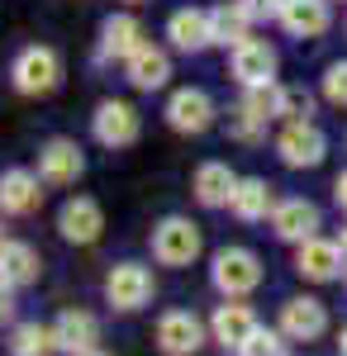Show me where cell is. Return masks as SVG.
Wrapping results in <instances>:
<instances>
[{
    "label": "cell",
    "mask_w": 347,
    "mask_h": 356,
    "mask_svg": "<svg viewBox=\"0 0 347 356\" xmlns=\"http://www.w3.org/2000/svg\"><path fill=\"white\" fill-rule=\"evenodd\" d=\"M10 81L20 95H53L62 86V57L48 43H29L20 48V57L10 62Z\"/></svg>",
    "instance_id": "6da1fadb"
},
{
    "label": "cell",
    "mask_w": 347,
    "mask_h": 356,
    "mask_svg": "<svg viewBox=\"0 0 347 356\" xmlns=\"http://www.w3.org/2000/svg\"><path fill=\"white\" fill-rule=\"evenodd\" d=\"M157 295V280L153 271L143 266V261H114L105 275V304L109 309H119V314H138V309H148Z\"/></svg>",
    "instance_id": "7a4b0ae2"
},
{
    "label": "cell",
    "mask_w": 347,
    "mask_h": 356,
    "mask_svg": "<svg viewBox=\"0 0 347 356\" xmlns=\"http://www.w3.org/2000/svg\"><path fill=\"white\" fill-rule=\"evenodd\" d=\"M210 280H214L219 295L242 300V295H252V290L262 285V261H257V252H247V247H219V252H214V266H210Z\"/></svg>",
    "instance_id": "3957f363"
},
{
    "label": "cell",
    "mask_w": 347,
    "mask_h": 356,
    "mask_svg": "<svg viewBox=\"0 0 347 356\" xmlns=\"http://www.w3.org/2000/svg\"><path fill=\"white\" fill-rule=\"evenodd\" d=\"M148 247H153V257H157L162 266H190V261L200 257L205 238H200V223L181 219V214H167L162 223H153Z\"/></svg>",
    "instance_id": "277c9868"
},
{
    "label": "cell",
    "mask_w": 347,
    "mask_h": 356,
    "mask_svg": "<svg viewBox=\"0 0 347 356\" xmlns=\"http://www.w3.org/2000/svg\"><path fill=\"white\" fill-rule=\"evenodd\" d=\"M138 134H143V119L129 100H100L91 114V138L100 147H134Z\"/></svg>",
    "instance_id": "5b68a950"
},
{
    "label": "cell",
    "mask_w": 347,
    "mask_h": 356,
    "mask_svg": "<svg viewBox=\"0 0 347 356\" xmlns=\"http://www.w3.org/2000/svg\"><path fill=\"white\" fill-rule=\"evenodd\" d=\"M57 233H62L67 243H77V247H91L105 233V209H100V200L72 195V200L57 209Z\"/></svg>",
    "instance_id": "8992f818"
},
{
    "label": "cell",
    "mask_w": 347,
    "mask_h": 356,
    "mask_svg": "<svg viewBox=\"0 0 347 356\" xmlns=\"http://www.w3.org/2000/svg\"><path fill=\"white\" fill-rule=\"evenodd\" d=\"M38 204H43V176L29 166H5L0 171V214L29 219Z\"/></svg>",
    "instance_id": "52a82bcc"
},
{
    "label": "cell",
    "mask_w": 347,
    "mask_h": 356,
    "mask_svg": "<svg viewBox=\"0 0 347 356\" xmlns=\"http://www.w3.org/2000/svg\"><path fill=\"white\" fill-rule=\"evenodd\" d=\"M167 124L176 129V134H205L214 124V100L210 90H200V86H181V90H171V100H167Z\"/></svg>",
    "instance_id": "ba28073f"
},
{
    "label": "cell",
    "mask_w": 347,
    "mask_h": 356,
    "mask_svg": "<svg viewBox=\"0 0 347 356\" xmlns=\"http://www.w3.org/2000/svg\"><path fill=\"white\" fill-rule=\"evenodd\" d=\"M323 147H328V138L314 119H295V124H286V134L276 138V152H281L286 166H319Z\"/></svg>",
    "instance_id": "9c48e42d"
},
{
    "label": "cell",
    "mask_w": 347,
    "mask_h": 356,
    "mask_svg": "<svg viewBox=\"0 0 347 356\" xmlns=\"http://www.w3.org/2000/svg\"><path fill=\"white\" fill-rule=\"evenodd\" d=\"M157 347L167 356H195L205 347V323L190 309H167L157 318Z\"/></svg>",
    "instance_id": "30bf717a"
},
{
    "label": "cell",
    "mask_w": 347,
    "mask_h": 356,
    "mask_svg": "<svg viewBox=\"0 0 347 356\" xmlns=\"http://www.w3.org/2000/svg\"><path fill=\"white\" fill-rule=\"evenodd\" d=\"M81 171H86V157H81V147L72 138H48L38 147V176H43V186H77Z\"/></svg>",
    "instance_id": "8fae6325"
},
{
    "label": "cell",
    "mask_w": 347,
    "mask_h": 356,
    "mask_svg": "<svg viewBox=\"0 0 347 356\" xmlns=\"http://www.w3.org/2000/svg\"><path fill=\"white\" fill-rule=\"evenodd\" d=\"M229 67H233V76L238 86H276V48H271L267 38H242L233 57H229Z\"/></svg>",
    "instance_id": "7c38bea8"
},
{
    "label": "cell",
    "mask_w": 347,
    "mask_h": 356,
    "mask_svg": "<svg viewBox=\"0 0 347 356\" xmlns=\"http://www.w3.org/2000/svg\"><path fill=\"white\" fill-rule=\"evenodd\" d=\"M271 228H276V238H286V243H309V238H319V204H309V200H281L276 209H271Z\"/></svg>",
    "instance_id": "4fadbf2b"
},
{
    "label": "cell",
    "mask_w": 347,
    "mask_h": 356,
    "mask_svg": "<svg viewBox=\"0 0 347 356\" xmlns=\"http://www.w3.org/2000/svg\"><path fill=\"white\" fill-rule=\"evenodd\" d=\"M143 43L148 38H143V24H138L134 15H109L105 24H100V48H95V57L100 62H129Z\"/></svg>",
    "instance_id": "5bb4252c"
},
{
    "label": "cell",
    "mask_w": 347,
    "mask_h": 356,
    "mask_svg": "<svg viewBox=\"0 0 347 356\" xmlns=\"http://www.w3.org/2000/svg\"><path fill=\"white\" fill-rule=\"evenodd\" d=\"M323 328H328V309L319 300L300 295V300L281 304V332L291 342H314V337H323Z\"/></svg>",
    "instance_id": "9a60e30c"
},
{
    "label": "cell",
    "mask_w": 347,
    "mask_h": 356,
    "mask_svg": "<svg viewBox=\"0 0 347 356\" xmlns=\"http://www.w3.org/2000/svg\"><path fill=\"white\" fill-rule=\"evenodd\" d=\"M53 332H57V352H72V356L95 352V342H100V323H95V314H86V309L57 314Z\"/></svg>",
    "instance_id": "2e32d148"
},
{
    "label": "cell",
    "mask_w": 347,
    "mask_h": 356,
    "mask_svg": "<svg viewBox=\"0 0 347 356\" xmlns=\"http://www.w3.org/2000/svg\"><path fill=\"white\" fill-rule=\"evenodd\" d=\"M167 38L176 53H205L214 43V29H210V10H176L167 19Z\"/></svg>",
    "instance_id": "e0dca14e"
},
{
    "label": "cell",
    "mask_w": 347,
    "mask_h": 356,
    "mask_svg": "<svg viewBox=\"0 0 347 356\" xmlns=\"http://www.w3.org/2000/svg\"><path fill=\"white\" fill-rule=\"evenodd\" d=\"M124 81L134 86V90H162V86L171 81V57L153 48V43H143L129 62H124Z\"/></svg>",
    "instance_id": "ac0fdd59"
},
{
    "label": "cell",
    "mask_w": 347,
    "mask_h": 356,
    "mask_svg": "<svg viewBox=\"0 0 347 356\" xmlns=\"http://www.w3.org/2000/svg\"><path fill=\"white\" fill-rule=\"evenodd\" d=\"M257 328H262V323H257V314H252L247 304H238V300H233V304H219V309H214V318H210L214 342H224V347H233V352H238Z\"/></svg>",
    "instance_id": "d6986e66"
},
{
    "label": "cell",
    "mask_w": 347,
    "mask_h": 356,
    "mask_svg": "<svg viewBox=\"0 0 347 356\" xmlns=\"http://www.w3.org/2000/svg\"><path fill=\"white\" fill-rule=\"evenodd\" d=\"M281 24L295 38H319L333 24V10H328V0H281Z\"/></svg>",
    "instance_id": "ffe728a7"
},
{
    "label": "cell",
    "mask_w": 347,
    "mask_h": 356,
    "mask_svg": "<svg viewBox=\"0 0 347 356\" xmlns=\"http://www.w3.org/2000/svg\"><path fill=\"white\" fill-rule=\"evenodd\" d=\"M190 191H195V200H200L205 209H224V204L233 200V191H238V176L229 171V162H200Z\"/></svg>",
    "instance_id": "44dd1931"
},
{
    "label": "cell",
    "mask_w": 347,
    "mask_h": 356,
    "mask_svg": "<svg viewBox=\"0 0 347 356\" xmlns=\"http://www.w3.org/2000/svg\"><path fill=\"white\" fill-rule=\"evenodd\" d=\"M343 247L328 243V238H309V243H300V257H295V271L304 275V280H333L338 266H343Z\"/></svg>",
    "instance_id": "7402d4cb"
},
{
    "label": "cell",
    "mask_w": 347,
    "mask_h": 356,
    "mask_svg": "<svg viewBox=\"0 0 347 356\" xmlns=\"http://www.w3.org/2000/svg\"><path fill=\"white\" fill-rule=\"evenodd\" d=\"M38 271H43V257H38L29 243H0V280H5L10 290L33 285Z\"/></svg>",
    "instance_id": "603a6c76"
},
{
    "label": "cell",
    "mask_w": 347,
    "mask_h": 356,
    "mask_svg": "<svg viewBox=\"0 0 347 356\" xmlns=\"http://www.w3.org/2000/svg\"><path fill=\"white\" fill-rule=\"evenodd\" d=\"M229 209L238 214L242 223H257L267 219L271 209H276V200H271V186L262 181V176H242L238 191H233V200H229Z\"/></svg>",
    "instance_id": "cb8c5ba5"
},
{
    "label": "cell",
    "mask_w": 347,
    "mask_h": 356,
    "mask_svg": "<svg viewBox=\"0 0 347 356\" xmlns=\"http://www.w3.org/2000/svg\"><path fill=\"white\" fill-rule=\"evenodd\" d=\"M247 24H252V15L242 10L238 0H229V5H219V10H210L214 43H224V48H238L242 38H247Z\"/></svg>",
    "instance_id": "d4e9b609"
},
{
    "label": "cell",
    "mask_w": 347,
    "mask_h": 356,
    "mask_svg": "<svg viewBox=\"0 0 347 356\" xmlns=\"http://www.w3.org/2000/svg\"><path fill=\"white\" fill-rule=\"evenodd\" d=\"M10 356H57V332L48 323H20L10 332Z\"/></svg>",
    "instance_id": "484cf974"
},
{
    "label": "cell",
    "mask_w": 347,
    "mask_h": 356,
    "mask_svg": "<svg viewBox=\"0 0 347 356\" xmlns=\"http://www.w3.org/2000/svg\"><path fill=\"white\" fill-rule=\"evenodd\" d=\"M276 114L281 119H309L314 114V95L304 90V86H276Z\"/></svg>",
    "instance_id": "4316f807"
},
{
    "label": "cell",
    "mask_w": 347,
    "mask_h": 356,
    "mask_svg": "<svg viewBox=\"0 0 347 356\" xmlns=\"http://www.w3.org/2000/svg\"><path fill=\"white\" fill-rule=\"evenodd\" d=\"M286 332H271V328H257L247 342L238 347V356H286Z\"/></svg>",
    "instance_id": "83f0119b"
},
{
    "label": "cell",
    "mask_w": 347,
    "mask_h": 356,
    "mask_svg": "<svg viewBox=\"0 0 347 356\" xmlns=\"http://www.w3.org/2000/svg\"><path fill=\"white\" fill-rule=\"evenodd\" d=\"M323 95H328L333 105H347V62H333V67H328V76H323Z\"/></svg>",
    "instance_id": "f1b7e54d"
},
{
    "label": "cell",
    "mask_w": 347,
    "mask_h": 356,
    "mask_svg": "<svg viewBox=\"0 0 347 356\" xmlns=\"http://www.w3.org/2000/svg\"><path fill=\"white\" fill-rule=\"evenodd\" d=\"M252 19H281V0H238Z\"/></svg>",
    "instance_id": "f546056e"
},
{
    "label": "cell",
    "mask_w": 347,
    "mask_h": 356,
    "mask_svg": "<svg viewBox=\"0 0 347 356\" xmlns=\"http://www.w3.org/2000/svg\"><path fill=\"white\" fill-rule=\"evenodd\" d=\"M10 318H15V290L0 280V323H10Z\"/></svg>",
    "instance_id": "4dcf8cb0"
},
{
    "label": "cell",
    "mask_w": 347,
    "mask_h": 356,
    "mask_svg": "<svg viewBox=\"0 0 347 356\" xmlns=\"http://www.w3.org/2000/svg\"><path fill=\"white\" fill-rule=\"evenodd\" d=\"M333 200H338V209L347 214V171L338 176V181H333Z\"/></svg>",
    "instance_id": "1f68e13d"
},
{
    "label": "cell",
    "mask_w": 347,
    "mask_h": 356,
    "mask_svg": "<svg viewBox=\"0 0 347 356\" xmlns=\"http://www.w3.org/2000/svg\"><path fill=\"white\" fill-rule=\"evenodd\" d=\"M338 352H343V356H347V328H343V337H338Z\"/></svg>",
    "instance_id": "d6a6232c"
},
{
    "label": "cell",
    "mask_w": 347,
    "mask_h": 356,
    "mask_svg": "<svg viewBox=\"0 0 347 356\" xmlns=\"http://www.w3.org/2000/svg\"><path fill=\"white\" fill-rule=\"evenodd\" d=\"M338 247H343V252H347V228H343V243H338Z\"/></svg>",
    "instance_id": "836d02e7"
},
{
    "label": "cell",
    "mask_w": 347,
    "mask_h": 356,
    "mask_svg": "<svg viewBox=\"0 0 347 356\" xmlns=\"http://www.w3.org/2000/svg\"><path fill=\"white\" fill-rule=\"evenodd\" d=\"M86 356H105V352H86Z\"/></svg>",
    "instance_id": "e575fe53"
},
{
    "label": "cell",
    "mask_w": 347,
    "mask_h": 356,
    "mask_svg": "<svg viewBox=\"0 0 347 356\" xmlns=\"http://www.w3.org/2000/svg\"><path fill=\"white\" fill-rule=\"evenodd\" d=\"M129 5H138V0H129Z\"/></svg>",
    "instance_id": "d590c367"
},
{
    "label": "cell",
    "mask_w": 347,
    "mask_h": 356,
    "mask_svg": "<svg viewBox=\"0 0 347 356\" xmlns=\"http://www.w3.org/2000/svg\"><path fill=\"white\" fill-rule=\"evenodd\" d=\"M0 243H5V238H0Z\"/></svg>",
    "instance_id": "8d00e7d4"
}]
</instances>
